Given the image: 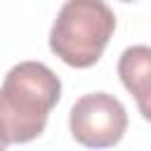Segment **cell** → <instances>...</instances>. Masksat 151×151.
Segmentation results:
<instances>
[{
  "label": "cell",
  "instance_id": "obj_4",
  "mask_svg": "<svg viewBox=\"0 0 151 151\" xmlns=\"http://www.w3.org/2000/svg\"><path fill=\"white\" fill-rule=\"evenodd\" d=\"M118 76L125 90L134 97L142 118L151 123V47H127L118 59Z\"/></svg>",
  "mask_w": 151,
  "mask_h": 151
},
{
  "label": "cell",
  "instance_id": "obj_5",
  "mask_svg": "<svg viewBox=\"0 0 151 151\" xmlns=\"http://www.w3.org/2000/svg\"><path fill=\"white\" fill-rule=\"evenodd\" d=\"M120 2H134V0H120Z\"/></svg>",
  "mask_w": 151,
  "mask_h": 151
},
{
  "label": "cell",
  "instance_id": "obj_2",
  "mask_svg": "<svg viewBox=\"0 0 151 151\" xmlns=\"http://www.w3.org/2000/svg\"><path fill=\"white\" fill-rule=\"evenodd\" d=\"M116 31L113 9L104 0H66L50 31V50L73 68H90Z\"/></svg>",
  "mask_w": 151,
  "mask_h": 151
},
{
  "label": "cell",
  "instance_id": "obj_3",
  "mask_svg": "<svg viewBox=\"0 0 151 151\" xmlns=\"http://www.w3.org/2000/svg\"><path fill=\"white\" fill-rule=\"evenodd\" d=\"M68 127L78 144L90 149H106L123 139L127 130V111L113 94L92 92L73 104Z\"/></svg>",
  "mask_w": 151,
  "mask_h": 151
},
{
  "label": "cell",
  "instance_id": "obj_1",
  "mask_svg": "<svg viewBox=\"0 0 151 151\" xmlns=\"http://www.w3.org/2000/svg\"><path fill=\"white\" fill-rule=\"evenodd\" d=\"M61 97L59 76L40 61L12 66L0 90L2 146L24 144L42 134L50 111Z\"/></svg>",
  "mask_w": 151,
  "mask_h": 151
}]
</instances>
